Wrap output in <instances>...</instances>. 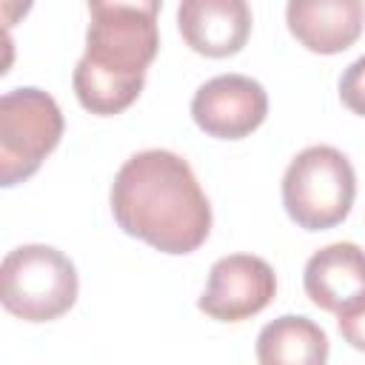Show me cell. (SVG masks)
<instances>
[{"label": "cell", "mask_w": 365, "mask_h": 365, "mask_svg": "<svg viewBox=\"0 0 365 365\" xmlns=\"http://www.w3.org/2000/svg\"><path fill=\"white\" fill-rule=\"evenodd\" d=\"M117 225L163 254H191L211 234V202L191 165L165 148L131 154L111 182Z\"/></svg>", "instance_id": "1"}, {"label": "cell", "mask_w": 365, "mask_h": 365, "mask_svg": "<svg viewBox=\"0 0 365 365\" xmlns=\"http://www.w3.org/2000/svg\"><path fill=\"white\" fill-rule=\"evenodd\" d=\"M160 51L157 14L140 9L91 11L86 54L74 66V94L97 117L125 111L145 86V68Z\"/></svg>", "instance_id": "2"}, {"label": "cell", "mask_w": 365, "mask_h": 365, "mask_svg": "<svg viewBox=\"0 0 365 365\" xmlns=\"http://www.w3.org/2000/svg\"><path fill=\"white\" fill-rule=\"evenodd\" d=\"M356 197V174L348 157L334 145H308L285 168L282 205L305 231L339 225Z\"/></svg>", "instance_id": "3"}, {"label": "cell", "mask_w": 365, "mask_h": 365, "mask_svg": "<svg viewBox=\"0 0 365 365\" xmlns=\"http://www.w3.org/2000/svg\"><path fill=\"white\" fill-rule=\"evenodd\" d=\"M77 268L54 245L31 242L6 254L0 265L3 308L26 322H51L77 299Z\"/></svg>", "instance_id": "4"}, {"label": "cell", "mask_w": 365, "mask_h": 365, "mask_svg": "<svg viewBox=\"0 0 365 365\" xmlns=\"http://www.w3.org/2000/svg\"><path fill=\"white\" fill-rule=\"evenodd\" d=\"M63 111L57 100L34 86L0 97V185L11 188L29 180L63 137Z\"/></svg>", "instance_id": "5"}, {"label": "cell", "mask_w": 365, "mask_h": 365, "mask_svg": "<svg viewBox=\"0 0 365 365\" xmlns=\"http://www.w3.org/2000/svg\"><path fill=\"white\" fill-rule=\"evenodd\" d=\"M277 294L274 268L254 254H228L208 271L197 308L220 322H242L271 305Z\"/></svg>", "instance_id": "6"}, {"label": "cell", "mask_w": 365, "mask_h": 365, "mask_svg": "<svg viewBox=\"0 0 365 365\" xmlns=\"http://www.w3.org/2000/svg\"><path fill=\"white\" fill-rule=\"evenodd\" d=\"M268 114L265 88L245 74H220L205 80L194 100V123L217 140H242L262 125Z\"/></svg>", "instance_id": "7"}, {"label": "cell", "mask_w": 365, "mask_h": 365, "mask_svg": "<svg viewBox=\"0 0 365 365\" xmlns=\"http://www.w3.org/2000/svg\"><path fill=\"white\" fill-rule=\"evenodd\" d=\"M177 26L185 46L202 57H231L251 34L248 0H180Z\"/></svg>", "instance_id": "8"}, {"label": "cell", "mask_w": 365, "mask_h": 365, "mask_svg": "<svg viewBox=\"0 0 365 365\" xmlns=\"http://www.w3.org/2000/svg\"><path fill=\"white\" fill-rule=\"evenodd\" d=\"M288 31L314 54H339L351 48L365 26L362 0H288Z\"/></svg>", "instance_id": "9"}, {"label": "cell", "mask_w": 365, "mask_h": 365, "mask_svg": "<svg viewBox=\"0 0 365 365\" xmlns=\"http://www.w3.org/2000/svg\"><path fill=\"white\" fill-rule=\"evenodd\" d=\"M308 299L336 314L345 302L365 294V251L356 242H331L311 254L302 271Z\"/></svg>", "instance_id": "10"}, {"label": "cell", "mask_w": 365, "mask_h": 365, "mask_svg": "<svg viewBox=\"0 0 365 365\" xmlns=\"http://www.w3.org/2000/svg\"><path fill=\"white\" fill-rule=\"evenodd\" d=\"M257 359L262 365H322L328 359V336L314 319L285 314L259 331Z\"/></svg>", "instance_id": "11"}, {"label": "cell", "mask_w": 365, "mask_h": 365, "mask_svg": "<svg viewBox=\"0 0 365 365\" xmlns=\"http://www.w3.org/2000/svg\"><path fill=\"white\" fill-rule=\"evenodd\" d=\"M336 322H339V334L342 339L356 348V351H365V294L354 297L351 302H345L339 311H336Z\"/></svg>", "instance_id": "12"}, {"label": "cell", "mask_w": 365, "mask_h": 365, "mask_svg": "<svg viewBox=\"0 0 365 365\" xmlns=\"http://www.w3.org/2000/svg\"><path fill=\"white\" fill-rule=\"evenodd\" d=\"M339 100L359 117H365V54L356 57L339 77Z\"/></svg>", "instance_id": "13"}, {"label": "cell", "mask_w": 365, "mask_h": 365, "mask_svg": "<svg viewBox=\"0 0 365 365\" xmlns=\"http://www.w3.org/2000/svg\"><path fill=\"white\" fill-rule=\"evenodd\" d=\"M163 0H88V11H100V9H140L148 14H160Z\"/></svg>", "instance_id": "14"}, {"label": "cell", "mask_w": 365, "mask_h": 365, "mask_svg": "<svg viewBox=\"0 0 365 365\" xmlns=\"http://www.w3.org/2000/svg\"><path fill=\"white\" fill-rule=\"evenodd\" d=\"M31 3H34V0H3V26H6V29H11L20 17H26V14H29Z\"/></svg>", "instance_id": "15"}]
</instances>
